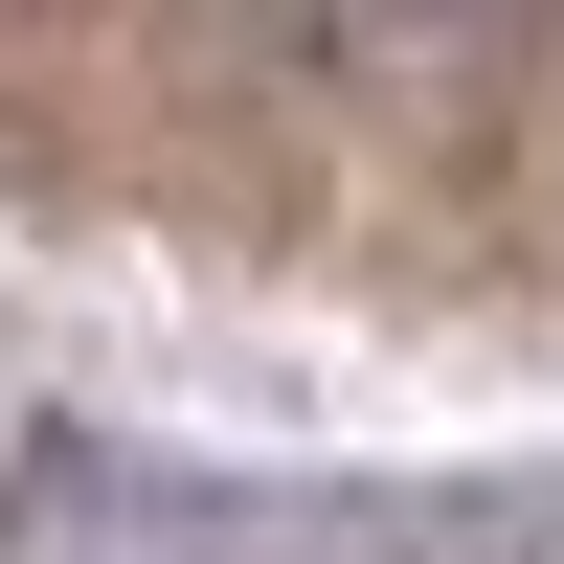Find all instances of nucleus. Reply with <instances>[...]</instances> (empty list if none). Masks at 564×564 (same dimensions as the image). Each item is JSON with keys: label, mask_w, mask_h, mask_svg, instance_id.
I'll return each instance as SVG.
<instances>
[{"label": "nucleus", "mask_w": 564, "mask_h": 564, "mask_svg": "<svg viewBox=\"0 0 564 564\" xmlns=\"http://www.w3.org/2000/svg\"><path fill=\"white\" fill-rule=\"evenodd\" d=\"M0 564H564V452L226 475V452H159V430H45L0 475Z\"/></svg>", "instance_id": "nucleus-1"}, {"label": "nucleus", "mask_w": 564, "mask_h": 564, "mask_svg": "<svg viewBox=\"0 0 564 564\" xmlns=\"http://www.w3.org/2000/svg\"><path fill=\"white\" fill-rule=\"evenodd\" d=\"M452 23H520V0H452Z\"/></svg>", "instance_id": "nucleus-2"}]
</instances>
